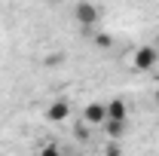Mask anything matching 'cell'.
Returning a JSON list of instances; mask_svg holds the SVG:
<instances>
[{"instance_id":"obj_4","label":"cell","mask_w":159,"mask_h":156,"mask_svg":"<svg viewBox=\"0 0 159 156\" xmlns=\"http://www.w3.org/2000/svg\"><path fill=\"white\" fill-rule=\"evenodd\" d=\"M83 119H86V126H104V119H107V110H104V104H86V110H83Z\"/></svg>"},{"instance_id":"obj_9","label":"cell","mask_w":159,"mask_h":156,"mask_svg":"<svg viewBox=\"0 0 159 156\" xmlns=\"http://www.w3.org/2000/svg\"><path fill=\"white\" fill-rule=\"evenodd\" d=\"M104 156H122V150H119V144H107V150H104Z\"/></svg>"},{"instance_id":"obj_7","label":"cell","mask_w":159,"mask_h":156,"mask_svg":"<svg viewBox=\"0 0 159 156\" xmlns=\"http://www.w3.org/2000/svg\"><path fill=\"white\" fill-rule=\"evenodd\" d=\"M40 156H61V147L58 144H46V147L40 150Z\"/></svg>"},{"instance_id":"obj_8","label":"cell","mask_w":159,"mask_h":156,"mask_svg":"<svg viewBox=\"0 0 159 156\" xmlns=\"http://www.w3.org/2000/svg\"><path fill=\"white\" fill-rule=\"evenodd\" d=\"M95 46L107 49V46H110V37H107V34H98V37H95Z\"/></svg>"},{"instance_id":"obj_6","label":"cell","mask_w":159,"mask_h":156,"mask_svg":"<svg viewBox=\"0 0 159 156\" xmlns=\"http://www.w3.org/2000/svg\"><path fill=\"white\" fill-rule=\"evenodd\" d=\"M125 129H129V122H113V119H104V132H107V138H113V141H116Z\"/></svg>"},{"instance_id":"obj_1","label":"cell","mask_w":159,"mask_h":156,"mask_svg":"<svg viewBox=\"0 0 159 156\" xmlns=\"http://www.w3.org/2000/svg\"><path fill=\"white\" fill-rule=\"evenodd\" d=\"M132 64H135V71H150L156 64V49L153 46H141L135 52V58H132Z\"/></svg>"},{"instance_id":"obj_3","label":"cell","mask_w":159,"mask_h":156,"mask_svg":"<svg viewBox=\"0 0 159 156\" xmlns=\"http://www.w3.org/2000/svg\"><path fill=\"white\" fill-rule=\"evenodd\" d=\"M74 16H77L80 25H86V28H89V25H95V21H98V6H92V3H86V0H83V3H77V12H74Z\"/></svg>"},{"instance_id":"obj_10","label":"cell","mask_w":159,"mask_h":156,"mask_svg":"<svg viewBox=\"0 0 159 156\" xmlns=\"http://www.w3.org/2000/svg\"><path fill=\"white\" fill-rule=\"evenodd\" d=\"M77 138H80V141H89V129L80 126V122H77Z\"/></svg>"},{"instance_id":"obj_11","label":"cell","mask_w":159,"mask_h":156,"mask_svg":"<svg viewBox=\"0 0 159 156\" xmlns=\"http://www.w3.org/2000/svg\"><path fill=\"white\" fill-rule=\"evenodd\" d=\"M156 104H159V86H156Z\"/></svg>"},{"instance_id":"obj_5","label":"cell","mask_w":159,"mask_h":156,"mask_svg":"<svg viewBox=\"0 0 159 156\" xmlns=\"http://www.w3.org/2000/svg\"><path fill=\"white\" fill-rule=\"evenodd\" d=\"M67 113H70V107H67L64 101H52V104L46 107V119H49V122H61V119H67Z\"/></svg>"},{"instance_id":"obj_2","label":"cell","mask_w":159,"mask_h":156,"mask_svg":"<svg viewBox=\"0 0 159 156\" xmlns=\"http://www.w3.org/2000/svg\"><path fill=\"white\" fill-rule=\"evenodd\" d=\"M104 110H107V119H113V122H129V104H125L122 98L107 101V104H104Z\"/></svg>"}]
</instances>
